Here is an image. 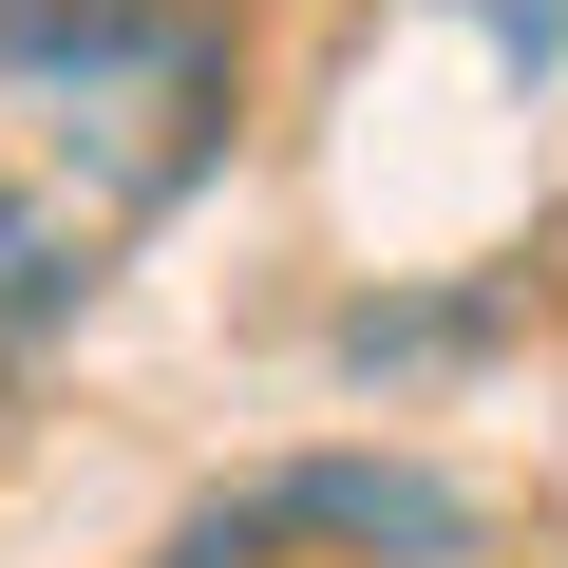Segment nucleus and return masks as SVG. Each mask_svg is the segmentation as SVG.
<instances>
[{
    "label": "nucleus",
    "mask_w": 568,
    "mask_h": 568,
    "mask_svg": "<svg viewBox=\"0 0 568 568\" xmlns=\"http://www.w3.org/2000/svg\"><path fill=\"white\" fill-rule=\"evenodd\" d=\"M265 549H361V568H474V493L417 455H284L152 530V568H265Z\"/></svg>",
    "instance_id": "obj_1"
},
{
    "label": "nucleus",
    "mask_w": 568,
    "mask_h": 568,
    "mask_svg": "<svg viewBox=\"0 0 568 568\" xmlns=\"http://www.w3.org/2000/svg\"><path fill=\"white\" fill-rule=\"evenodd\" d=\"M209 20L190 0H0V77H58V95H114V77H171Z\"/></svg>",
    "instance_id": "obj_2"
},
{
    "label": "nucleus",
    "mask_w": 568,
    "mask_h": 568,
    "mask_svg": "<svg viewBox=\"0 0 568 568\" xmlns=\"http://www.w3.org/2000/svg\"><path fill=\"white\" fill-rule=\"evenodd\" d=\"M511 304H530L511 265L436 284V304H342V361H361V379H398V361H493V342H511Z\"/></svg>",
    "instance_id": "obj_3"
}]
</instances>
